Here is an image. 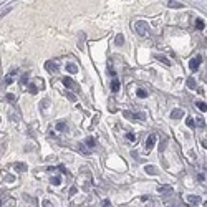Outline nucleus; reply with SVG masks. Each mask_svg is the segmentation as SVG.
<instances>
[{
    "mask_svg": "<svg viewBox=\"0 0 207 207\" xmlns=\"http://www.w3.org/2000/svg\"><path fill=\"white\" fill-rule=\"evenodd\" d=\"M30 93H32V94L37 93V86H35V85H30Z\"/></svg>",
    "mask_w": 207,
    "mask_h": 207,
    "instance_id": "obj_33",
    "label": "nucleus"
},
{
    "mask_svg": "<svg viewBox=\"0 0 207 207\" xmlns=\"http://www.w3.org/2000/svg\"><path fill=\"white\" fill-rule=\"evenodd\" d=\"M78 146H80V149L83 151V153H88V149H85V146H83V144H78Z\"/></svg>",
    "mask_w": 207,
    "mask_h": 207,
    "instance_id": "obj_36",
    "label": "nucleus"
},
{
    "mask_svg": "<svg viewBox=\"0 0 207 207\" xmlns=\"http://www.w3.org/2000/svg\"><path fill=\"white\" fill-rule=\"evenodd\" d=\"M167 7L169 8H182V3H177V2H167Z\"/></svg>",
    "mask_w": 207,
    "mask_h": 207,
    "instance_id": "obj_14",
    "label": "nucleus"
},
{
    "mask_svg": "<svg viewBox=\"0 0 207 207\" xmlns=\"http://www.w3.org/2000/svg\"><path fill=\"white\" fill-rule=\"evenodd\" d=\"M195 28H197V30H202V28H204V20L197 18V20H195Z\"/></svg>",
    "mask_w": 207,
    "mask_h": 207,
    "instance_id": "obj_18",
    "label": "nucleus"
},
{
    "mask_svg": "<svg viewBox=\"0 0 207 207\" xmlns=\"http://www.w3.org/2000/svg\"><path fill=\"white\" fill-rule=\"evenodd\" d=\"M101 207H113V204L108 199H105V200H101Z\"/></svg>",
    "mask_w": 207,
    "mask_h": 207,
    "instance_id": "obj_24",
    "label": "nucleus"
},
{
    "mask_svg": "<svg viewBox=\"0 0 207 207\" xmlns=\"http://www.w3.org/2000/svg\"><path fill=\"white\" fill-rule=\"evenodd\" d=\"M134 28H136L138 35H141V37H147V35H149V25H147L146 22H143V20L136 22Z\"/></svg>",
    "mask_w": 207,
    "mask_h": 207,
    "instance_id": "obj_1",
    "label": "nucleus"
},
{
    "mask_svg": "<svg viewBox=\"0 0 207 207\" xmlns=\"http://www.w3.org/2000/svg\"><path fill=\"white\" fill-rule=\"evenodd\" d=\"M126 139H128V141H133V143H134V141H136V136H134V134H131V133H128V134H126Z\"/></svg>",
    "mask_w": 207,
    "mask_h": 207,
    "instance_id": "obj_30",
    "label": "nucleus"
},
{
    "mask_svg": "<svg viewBox=\"0 0 207 207\" xmlns=\"http://www.w3.org/2000/svg\"><path fill=\"white\" fill-rule=\"evenodd\" d=\"M186 199H187V202H189L191 206H199L200 202H202V199H200L199 195H187Z\"/></svg>",
    "mask_w": 207,
    "mask_h": 207,
    "instance_id": "obj_3",
    "label": "nucleus"
},
{
    "mask_svg": "<svg viewBox=\"0 0 207 207\" xmlns=\"http://www.w3.org/2000/svg\"><path fill=\"white\" fill-rule=\"evenodd\" d=\"M65 129H67V124H65V123H58V124H56V131H65Z\"/></svg>",
    "mask_w": 207,
    "mask_h": 207,
    "instance_id": "obj_21",
    "label": "nucleus"
},
{
    "mask_svg": "<svg viewBox=\"0 0 207 207\" xmlns=\"http://www.w3.org/2000/svg\"><path fill=\"white\" fill-rule=\"evenodd\" d=\"M200 61H202V58H200V56H197V58H192V60H191V63H189L191 71H197V70H199Z\"/></svg>",
    "mask_w": 207,
    "mask_h": 207,
    "instance_id": "obj_2",
    "label": "nucleus"
},
{
    "mask_svg": "<svg viewBox=\"0 0 207 207\" xmlns=\"http://www.w3.org/2000/svg\"><path fill=\"white\" fill-rule=\"evenodd\" d=\"M195 106L199 108L200 111H207V105L204 103V101H197V103H195Z\"/></svg>",
    "mask_w": 207,
    "mask_h": 207,
    "instance_id": "obj_15",
    "label": "nucleus"
},
{
    "mask_svg": "<svg viewBox=\"0 0 207 207\" xmlns=\"http://www.w3.org/2000/svg\"><path fill=\"white\" fill-rule=\"evenodd\" d=\"M0 204H2V200H0Z\"/></svg>",
    "mask_w": 207,
    "mask_h": 207,
    "instance_id": "obj_37",
    "label": "nucleus"
},
{
    "mask_svg": "<svg viewBox=\"0 0 207 207\" xmlns=\"http://www.w3.org/2000/svg\"><path fill=\"white\" fill-rule=\"evenodd\" d=\"M195 123H197V126L202 128V129L206 128V123H204V119H202V118H197V121H195Z\"/></svg>",
    "mask_w": 207,
    "mask_h": 207,
    "instance_id": "obj_23",
    "label": "nucleus"
},
{
    "mask_svg": "<svg viewBox=\"0 0 207 207\" xmlns=\"http://www.w3.org/2000/svg\"><path fill=\"white\" fill-rule=\"evenodd\" d=\"M184 116V111L182 109H172V113H171V118L172 119H181Z\"/></svg>",
    "mask_w": 207,
    "mask_h": 207,
    "instance_id": "obj_7",
    "label": "nucleus"
},
{
    "mask_svg": "<svg viewBox=\"0 0 207 207\" xmlns=\"http://www.w3.org/2000/svg\"><path fill=\"white\" fill-rule=\"evenodd\" d=\"M157 60L162 61V63H164V65H167V67L171 65V63H169V60H167V58H164V56H157Z\"/></svg>",
    "mask_w": 207,
    "mask_h": 207,
    "instance_id": "obj_27",
    "label": "nucleus"
},
{
    "mask_svg": "<svg viewBox=\"0 0 207 207\" xmlns=\"http://www.w3.org/2000/svg\"><path fill=\"white\" fill-rule=\"evenodd\" d=\"M138 96H139V98H146L147 91H146V90H143V88H139V90H138Z\"/></svg>",
    "mask_w": 207,
    "mask_h": 207,
    "instance_id": "obj_19",
    "label": "nucleus"
},
{
    "mask_svg": "<svg viewBox=\"0 0 207 207\" xmlns=\"http://www.w3.org/2000/svg\"><path fill=\"white\" fill-rule=\"evenodd\" d=\"M61 83H63V85H65L67 88H73V86H75V83L71 81V78H68V76L61 78Z\"/></svg>",
    "mask_w": 207,
    "mask_h": 207,
    "instance_id": "obj_9",
    "label": "nucleus"
},
{
    "mask_svg": "<svg viewBox=\"0 0 207 207\" xmlns=\"http://www.w3.org/2000/svg\"><path fill=\"white\" fill-rule=\"evenodd\" d=\"M27 83H28V75H23V76H22V80H20V85H22V86H25Z\"/></svg>",
    "mask_w": 207,
    "mask_h": 207,
    "instance_id": "obj_22",
    "label": "nucleus"
},
{
    "mask_svg": "<svg viewBox=\"0 0 207 207\" xmlns=\"http://www.w3.org/2000/svg\"><path fill=\"white\" fill-rule=\"evenodd\" d=\"M18 73V68H12V70H10V73L7 75V78H5V83H7V85H10V83H12V78H14L15 75Z\"/></svg>",
    "mask_w": 207,
    "mask_h": 207,
    "instance_id": "obj_4",
    "label": "nucleus"
},
{
    "mask_svg": "<svg viewBox=\"0 0 207 207\" xmlns=\"http://www.w3.org/2000/svg\"><path fill=\"white\" fill-rule=\"evenodd\" d=\"M119 88H121L119 80H113V81H111V90H113L114 93H116V91H119Z\"/></svg>",
    "mask_w": 207,
    "mask_h": 207,
    "instance_id": "obj_10",
    "label": "nucleus"
},
{
    "mask_svg": "<svg viewBox=\"0 0 207 207\" xmlns=\"http://www.w3.org/2000/svg\"><path fill=\"white\" fill-rule=\"evenodd\" d=\"M86 144H88V146H90V147H93L94 144H96V141H94L93 138H88V139H86Z\"/></svg>",
    "mask_w": 207,
    "mask_h": 207,
    "instance_id": "obj_25",
    "label": "nucleus"
},
{
    "mask_svg": "<svg viewBox=\"0 0 207 207\" xmlns=\"http://www.w3.org/2000/svg\"><path fill=\"white\" fill-rule=\"evenodd\" d=\"M41 204H43V207H53V204H52V202H50V200H43V202H41Z\"/></svg>",
    "mask_w": 207,
    "mask_h": 207,
    "instance_id": "obj_32",
    "label": "nucleus"
},
{
    "mask_svg": "<svg viewBox=\"0 0 207 207\" xmlns=\"http://www.w3.org/2000/svg\"><path fill=\"white\" fill-rule=\"evenodd\" d=\"M7 100L10 101V103H15V100H17V98H15V94H12V93H8L7 94Z\"/></svg>",
    "mask_w": 207,
    "mask_h": 207,
    "instance_id": "obj_28",
    "label": "nucleus"
},
{
    "mask_svg": "<svg viewBox=\"0 0 207 207\" xmlns=\"http://www.w3.org/2000/svg\"><path fill=\"white\" fill-rule=\"evenodd\" d=\"M52 184H53V186H60V184H61V179L58 177V176H55L53 179H52Z\"/></svg>",
    "mask_w": 207,
    "mask_h": 207,
    "instance_id": "obj_20",
    "label": "nucleus"
},
{
    "mask_svg": "<svg viewBox=\"0 0 207 207\" xmlns=\"http://www.w3.org/2000/svg\"><path fill=\"white\" fill-rule=\"evenodd\" d=\"M133 118H138V119H146V114H144V113H138V114H133Z\"/></svg>",
    "mask_w": 207,
    "mask_h": 207,
    "instance_id": "obj_26",
    "label": "nucleus"
},
{
    "mask_svg": "<svg viewBox=\"0 0 207 207\" xmlns=\"http://www.w3.org/2000/svg\"><path fill=\"white\" fill-rule=\"evenodd\" d=\"M76 191H78L76 187H71V189H70V195H75V194H76Z\"/></svg>",
    "mask_w": 207,
    "mask_h": 207,
    "instance_id": "obj_34",
    "label": "nucleus"
},
{
    "mask_svg": "<svg viewBox=\"0 0 207 207\" xmlns=\"http://www.w3.org/2000/svg\"><path fill=\"white\" fill-rule=\"evenodd\" d=\"M14 167L17 169V171H27V166H25V164H20V162L14 164Z\"/></svg>",
    "mask_w": 207,
    "mask_h": 207,
    "instance_id": "obj_17",
    "label": "nucleus"
},
{
    "mask_svg": "<svg viewBox=\"0 0 207 207\" xmlns=\"http://www.w3.org/2000/svg\"><path fill=\"white\" fill-rule=\"evenodd\" d=\"M144 171H146L149 176H156V174H157V169H156L154 166H146L144 167Z\"/></svg>",
    "mask_w": 207,
    "mask_h": 207,
    "instance_id": "obj_11",
    "label": "nucleus"
},
{
    "mask_svg": "<svg viewBox=\"0 0 207 207\" xmlns=\"http://www.w3.org/2000/svg\"><path fill=\"white\" fill-rule=\"evenodd\" d=\"M114 43L118 45V47H123V43H124V37L123 35H116V40H114Z\"/></svg>",
    "mask_w": 207,
    "mask_h": 207,
    "instance_id": "obj_13",
    "label": "nucleus"
},
{
    "mask_svg": "<svg viewBox=\"0 0 207 207\" xmlns=\"http://www.w3.org/2000/svg\"><path fill=\"white\" fill-rule=\"evenodd\" d=\"M187 88H191V90H194L195 88V81H194V78H187Z\"/></svg>",
    "mask_w": 207,
    "mask_h": 207,
    "instance_id": "obj_16",
    "label": "nucleus"
},
{
    "mask_svg": "<svg viewBox=\"0 0 207 207\" xmlns=\"http://www.w3.org/2000/svg\"><path fill=\"white\" fill-rule=\"evenodd\" d=\"M164 147H166V141H162V143H161V146H159V151H164Z\"/></svg>",
    "mask_w": 207,
    "mask_h": 207,
    "instance_id": "obj_35",
    "label": "nucleus"
},
{
    "mask_svg": "<svg viewBox=\"0 0 207 207\" xmlns=\"http://www.w3.org/2000/svg\"><path fill=\"white\" fill-rule=\"evenodd\" d=\"M171 191H172V187H171V186H167V184L157 186V192H159V194H167V192H171Z\"/></svg>",
    "mask_w": 207,
    "mask_h": 207,
    "instance_id": "obj_6",
    "label": "nucleus"
},
{
    "mask_svg": "<svg viewBox=\"0 0 207 207\" xmlns=\"http://www.w3.org/2000/svg\"><path fill=\"white\" fill-rule=\"evenodd\" d=\"M67 70H68L71 75L78 73V68H76V65H75V63H68V65H67Z\"/></svg>",
    "mask_w": 207,
    "mask_h": 207,
    "instance_id": "obj_12",
    "label": "nucleus"
},
{
    "mask_svg": "<svg viewBox=\"0 0 207 207\" xmlns=\"http://www.w3.org/2000/svg\"><path fill=\"white\" fill-rule=\"evenodd\" d=\"M186 123H187V126H189V128H194V124H195L192 118H187V119H186Z\"/></svg>",
    "mask_w": 207,
    "mask_h": 207,
    "instance_id": "obj_29",
    "label": "nucleus"
},
{
    "mask_svg": "<svg viewBox=\"0 0 207 207\" xmlns=\"http://www.w3.org/2000/svg\"><path fill=\"white\" fill-rule=\"evenodd\" d=\"M47 70L50 71V73H58V67L55 65V63H52V61H47Z\"/></svg>",
    "mask_w": 207,
    "mask_h": 207,
    "instance_id": "obj_8",
    "label": "nucleus"
},
{
    "mask_svg": "<svg viewBox=\"0 0 207 207\" xmlns=\"http://www.w3.org/2000/svg\"><path fill=\"white\" fill-rule=\"evenodd\" d=\"M154 143H156V136L154 134H149L146 139V149H151V147L154 146Z\"/></svg>",
    "mask_w": 207,
    "mask_h": 207,
    "instance_id": "obj_5",
    "label": "nucleus"
},
{
    "mask_svg": "<svg viewBox=\"0 0 207 207\" xmlns=\"http://www.w3.org/2000/svg\"><path fill=\"white\" fill-rule=\"evenodd\" d=\"M67 98H68L70 101H73V103L76 101V96H75V94H71V93H67Z\"/></svg>",
    "mask_w": 207,
    "mask_h": 207,
    "instance_id": "obj_31",
    "label": "nucleus"
}]
</instances>
